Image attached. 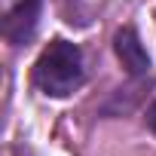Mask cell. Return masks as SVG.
I'll return each instance as SVG.
<instances>
[{
	"instance_id": "cell-1",
	"label": "cell",
	"mask_w": 156,
	"mask_h": 156,
	"mask_svg": "<svg viewBox=\"0 0 156 156\" xmlns=\"http://www.w3.org/2000/svg\"><path fill=\"white\" fill-rule=\"evenodd\" d=\"M83 76H86V70H83V52L76 49L73 43H67V40H52L40 52V58L34 64V83H37V89L46 92V95H52V98H67L73 89H80Z\"/></svg>"
},
{
	"instance_id": "cell-2",
	"label": "cell",
	"mask_w": 156,
	"mask_h": 156,
	"mask_svg": "<svg viewBox=\"0 0 156 156\" xmlns=\"http://www.w3.org/2000/svg\"><path fill=\"white\" fill-rule=\"evenodd\" d=\"M37 22H40V0H22V3L6 16L3 22V34L12 46H22L34 37L37 31Z\"/></svg>"
},
{
	"instance_id": "cell-3",
	"label": "cell",
	"mask_w": 156,
	"mask_h": 156,
	"mask_svg": "<svg viewBox=\"0 0 156 156\" xmlns=\"http://www.w3.org/2000/svg\"><path fill=\"white\" fill-rule=\"evenodd\" d=\"M113 49H116V55H119V61H122V67H126L129 73L138 76V73H147V70H150L147 49L141 46L135 28H122V31H116V37H113Z\"/></svg>"
},
{
	"instance_id": "cell-4",
	"label": "cell",
	"mask_w": 156,
	"mask_h": 156,
	"mask_svg": "<svg viewBox=\"0 0 156 156\" xmlns=\"http://www.w3.org/2000/svg\"><path fill=\"white\" fill-rule=\"evenodd\" d=\"M147 119H150V129H153V132H156V107H153V110H150V116H147Z\"/></svg>"
}]
</instances>
